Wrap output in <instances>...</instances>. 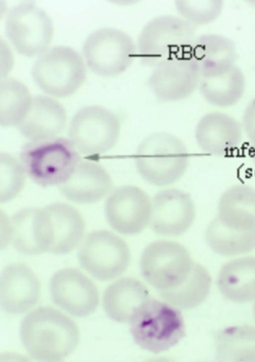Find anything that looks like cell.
Wrapping results in <instances>:
<instances>
[{
	"label": "cell",
	"instance_id": "cell-2",
	"mask_svg": "<svg viewBox=\"0 0 255 362\" xmlns=\"http://www.w3.org/2000/svg\"><path fill=\"white\" fill-rule=\"evenodd\" d=\"M80 161L79 153L70 140L58 137L29 141L20 154L25 174L43 187L64 183Z\"/></svg>",
	"mask_w": 255,
	"mask_h": 362
},
{
	"label": "cell",
	"instance_id": "cell-24",
	"mask_svg": "<svg viewBox=\"0 0 255 362\" xmlns=\"http://www.w3.org/2000/svg\"><path fill=\"white\" fill-rule=\"evenodd\" d=\"M218 284L227 298L238 302L255 300V256H241L221 267Z\"/></svg>",
	"mask_w": 255,
	"mask_h": 362
},
{
	"label": "cell",
	"instance_id": "cell-23",
	"mask_svg": "<svg viewBox=\"0 0 255 362\" xmlns=\"http://www.w3.org/2000/svg\"><path fill=\"white\" fill-rule=\"evenodd\" d=\"M150 298L146 287L132 278H122L109 285L103 297L107 315L120 323L129 322L134 310Z\"/></svg>",
	"mask_w": 255,
	"mask_h": 362
},
{
	"label": "cell",
	"instance_id": "cell-18",
	"mask_svg": "<svg viewBox=\"0 0 255 362\" xmlns=\"http://www.w3.org/2000/svg\"><path fill=\"white\" fill-rule=\"evenodd\" d=\"M10 217L11 243L18 252L28 255L49 252L52 232L44 208H24Z\"/></svg>",
	"mask_w": 255,
	"mask_h": 362
},
{
	"label": "cell",
	"instance_id": "cell-22",
	"mask_svg": "<svg viewBox=\"0 0 255 362\" xmlns=\"http://www.w3.org/2000/svg\"><path fill=\"white\" fill-rule=\"evenodd\" d=\"M215 217L232 229L255 228V187L243 183L228 187L219 198Z\"/></svg>",
	"mask_w": 255,
	"mask_h": 362
},
{
	"label": "cell",
	"instance_id": "cell-12",
	"mask_svg": "<svg viewBox=\"0 0 255 362\" xmlns=\"http://www.w3.org/2000/svg\"><path fill=\"white\" fill-rule=\"evenodd\" d=\"M105 211L107 220L114 229L123 234L134 235L142 231L149 222L151 205L141 189L126 185L111 193Z\"/></svg>",
	"mask_w": 255,
	"mask_h": 362
},
{
	"label": "cell",
	"instance_id": "cell-9",
	"mask_svg": "<svg viewBox=\"0 0 255 362\" xmlns=\"http://www.w3.org/2000/svg\"><path fill=\"white\" fill-rule=\"evenodd\" d=\"M120 131L118 117L99 106L79 110L69 127V140L79 153L86 155L104 154L116 143Z\"/></svg>",
	"mask_w": 255,
	"mask_h": 362
},
{
	"label": "cell",
	"instance_id": "cell-7",
	"mask_svg": "<svg viewBox=\"0 0 255 362\" xmlns=\"http://www.w3.org/2000/svg\"><path fill=\"white\" fill-rule=\"evenodd\" d=\"M80 264L89 274L100 281L121 275L128 268L130 252L127 243L113 232L95 230L82 240L78 253Z\"/></svg>",
	"mask_w": 255,
	"mask_h": 362
},
{
	"label": "cell",
	"instance_id": "cell-6",
	"mask_svg": "<svg viewBox=\"0 0 255 362\" xmlns=\"http://www.w3.org/2000/svg\"><path fill=\"white\" fill-rule=\"evenodd\" d=\"M194 262L187 249L172 241H154L143 250L140 261L142 276L158 292L182 284L189 276Z\"/></svg>",
	"mask_w": 255,
	"mask_h": 362
},
{
	"label": "cell",
	"instance_id": "cell-3",
	"mask_svg": "<svg viewBox=\"0 0 255 362\" xmlns=\"http://www.w3.org/2000/svg\"><path fill=\"white\" fill-rule=\"evenodd\" d=\"M130 331L135 343L158 354L177 345L186 335L180 311L170 304L149 298L134 311Z\"/></svg>",
	"mask_w": 255,
	"mask_h": 362
},
{
	"label": "cell",
	"instance_id": "cell-34",
	"mask_svg": "<svg viewBox=\"0 0 255 362\" xmlns=\"http://www.w3.org/2000/svg\"><path fill=\"white\" fill-rule=\"evenodd\" d=\"M0 248L6 247L11 243V227L10 217L0 212Z\"/></svg>",
	"mask_w": 255,
	"mask_h": 362
},
{
	"label": "cell",
	"instance_id": "cell-11",
	"mask_svg": "<svg viewBox=\"0 0 255 362\" xmlns=\"http://www.w3.org/2000/svg\"><path fill=\"white\" fill-rule=\"evenodd\" d=\"M83 53L89 67L103 76H113L124 72L135 53L131 39L123 31L112 28L95 30L86 39Z\"/></svg>",
	"mask_w": 255,
	"mask_h": 362
},
{
	"label": "cell",
	"instance_id": "cell-30",
	"mask_svg": "<svg viewBox=\"0 0 255 362\" xmlns=\"http://www.w3.org/2000/svg\"><path fill=\"white\" fill-rule=\"evenodd\" d=\"M219 357L225 360L255 361V328L233 327L218 337Z\"/></svg>",
	"mask_w": 255,
	"mask_h": 362
},
{
	"label": "cell",
	"instance_id": "cell-8",
	"mask_svg": "<svg viewBox=\"0 0 255 362\" xmlns=\"http://www.w3.org/2000/svg\"><path fill=\"white\" fill-rule=\"evenodd\" d=\"M5 31L19 53L32 57L46 51L52 38L54 26L44 9L33 2L25 1L9 10Z\"/></svg>",
	"mask_w": 255,
	"mask_h": 362
},
{
	"label": "cell",
	"instance_id": "cell-27",
	"mask_svg": "<svg viewBox=\"0 0 255 362\" xmlns=\"http://www.w3.org/2000/svg\"><path fill=\"white\" fill-rule=\"evenodd\" d=\"M200 89L204 98L211 104L227 108L239 102L245 92V81L236 66L217 76L201 78Z\"/></svg>",
	"mask_w": 255,
	"mask_h": 362
},
{
	"label": "cell",
	"instance_id": "cell-4",
	"mask_svg": "<svg viewBox=\"0 0 255 362\" xmlns=\"http://www.w3.org/2000/svg\"><path fill=\"white\" fill-rule=\"evenodd\" d=\"M188 154L184 143L167 133H155L145 138L135 155L137 169L147 182L157 186L172 184L185 173Z\"/></svg>",
	"mask_w": 255,
	"mask_h": 362
},
{
	"label": "cell",
	"instance_id": "cell-5",
	"mask_svg": "<svg viewBox=\"0 0 255 362\" xmlns=\"http://www.w3.org/2000/svg\"><path fill=\"white\" fill-rule=\"evenodd\" d=\"M31 74L44 92L65 97L82 85L86 78V69L77 51L69 47L58 46L41 54L32 66Z\"/></svg>",
	"mask_w": 255,
	"mask_h": 362
},
{
	"label": "cell",
	"instance_id": "cell-33",
	"mask_svg": "<svg viewBox=\"0 0 255 362\" xmlns=\"http://www.w3.org/2000/svg\"><path fill=\"white\" fill-rule=\"evenodd\" d=\"M241 122L247 140L250 157L255 165V98L247 105Z\"/></svg>",
	"mask_w": 255,
	"mask_h": 362
},
{
	"label": "cell",
	"instance_id": "cell-29",
	"mask_svg": "<svg viewBox=\"0 0 255 362\" xmlns=\"http://www.w3.org/2000/svg\"><path fill=\"white\" fill-rule=\"evenodd\" d=\"M32 99L26 86L19 81L6 78L0 83V125L18 126L27 114Z\"/></svg>",
	"mask_w": 255,
	"mask_h": 362
},
{
	"label": "cell",
	"instance_id": "cell-32",
	"mask_svg": "<svg viewBox=\"0 0 255 362\" xmlns=\"http://www.w3.org/2000/svg\"><path fill=\"white\" fill-rule=\"evenodd\" d=\"M222 3L220 0H180L177 1L176 6L187 21L204 24L211 22L219 15Z\"/></svg>",
	"mask_w": 255,
	"mask_h": 362
},
{
	"label": "cell",
	"instance_id": "cell-28",
	"mask_svg": "<svg viewBox=\"0 0 255 362\" xmlns=\"http://www.w3.org/2000/svg\"><path fill=\"white\" fill-rule=\"evenodd\" d=\"M211 278L208 271L194 262L186 280L177 288L158 292L162 298L172 305L184 310L194 308L201 304L210 291Z\"/></svg>",
	"mask_w": 255,
	"mask_h": 362
},
{
	"label": "cell",
	"instance_id": "cell-16",
	"mask_svg": "<svg viewBox=\"0 0 255 362\" xmlns=\"http://www.w3.org/2000/svg\"><path fill=\"white\" fill-rule=\"evenodd\" d=\"M244 132L241 121L221 111L209 112L198 122L195 137L200 149L216 157L230 156L243 142Z\"/></svg>",
	"mask_w": 255,
	"mask_h": 362
},
{
	"label": "cell",
	"instance_id": "cell-10",
	"mask_svg": "<svg viewBox=\"0 0 255 362\" xmlns=\"http://www.w3.org/2000/svg\"><path fill=\"white\" fill-rule=\"evenodd\" d=\"M193 28L189 22L163 16L150 22L139 40L140 57L146 64L157 65L190 50Z\"/></svg>",
	"mask_w": 255,
	"mask_h": 362
},
{
	"label": "cell",
	"instance_id": "cell-20",
	"mask_svg": "<svg viewBox=\"0 0 255 362\" xmlns=\"http://www.w3.org/2000/svg\"><path fill=\"white\" fill-rule=\"evenodd\" d=\"M66 124L63 106L52 98L39 95L32 98L27 114L17 127L29 141H38L57 137Z\"/></svg>",
	"mask_w": 255,
	"mask_h": 362
},
{
	"label": "cell",
	"instance_id": "cell-14",
	"mask_svg": "<svg viewBox=\"0 0 255 362\" xmlns=\"http://www.w3.org/2000/svg\"><path fill=\"white\" fill-rule=\"evenodd\" d=\"M199 78V68L191 49L157 65L149 84L158 99L174 101L190 95Z\"/></svg>",
	"mask_w": 255,
	"mask_h": 362
},
{
	"label": "cell",
	"instance_id": "cell-25",
	"mask_svg": "<svg viewBox=\"0 0 255 362\" xmlns=\"http://www.w3.org/2000/svg\"><path fill=\"white\" fill-rule=\"evenodd\" d=\"M200 76L207 77L224 72L234 66L235 48L228 39L217 35L201 37L192 49Z\"/></svg>",
	"mask_w": 255,
	"mask_h": 362
},
{
	"label": "cell",
	"instance_id": "cell-17",
	"mask_svg": "<svg viewBox=\"0 0 255 362\" xmlns=\"http://www.w3.org/2000/svg\"><path fill=\"white\" fill-rule=\"evenodd\" d=\"M40 290L35 274L24 264L11 263L1 273L0 305L8 313L19 314L33 307L39 299Z\"/></svg>",
	"mask_w": 255,
	"mask_h": 362
},
{
	"label": "cell",
	"instance_id": "cell-15",
	"mask_svg": "<svg viewBox=\"0 0 255 362\" xmlns=\"http://www.w3.org/2000/svg\"><path fill=\"white\" fill-rule=\"evenodd\" d=\"M195 217V208L189 194L171 188L159 191L151 204V227L156 233L178 236L185 232Z\"/></svg>",
	"mask_w": 255,
	"mask_h": 362
},
{
	"label": "cell",
	"instance_id": "cell-21",
	"mask_svg": "<svg viewBox=\"0 0 255 362\" xmlns=\"http://www.w3.org/2000/svg\"><path fill=\"white\" fill-rule=\"evenodd\" d=\"M49 217L52 243L49 252L63 255L73 251L81 243L85 224L79 212L69 204L57 202L43 207Z\"/></svg>",
	"mask_w": 255,
	"mask_h": 362
},
{
	"label": "cell",
	"instance_id": "cell-31",
	"mask_svg": "<svg viewBox=\"0 0 255 362\" xmlns=\"http://www.w3.org/2000/svg\"><path fill=\"white\" fill-rule=\"evenodd\" d=\"M25 173L20 162L6 153L0 154V202L16 197L22 189Z\"/></svg>",
	"mask_w": 255,
	"mask_h": 362
},
{
	"label": "cell",
	"instance_id": "cell-35",
	"mask_svg": "<svg viewBox=\"0 0 255 362\" xmlns=\"http://www.w3.org/2000/svg\"><path fill=\"white\" fill-rule=\"evenodd\" d=\"M253 310H254V316H255V304H254V309H253Z\"/></svg>",
	"mask_w": 255,
	"mask_h": 362
},
{
	"label": "cell",
	"instance_id": "cell-1",
	"mask_svg": "<svg viewBox=\"0 0 255 362\" xmlns=\"http://www.w3.org/2000/svg\"><path fill=\"white\" fill-rule=\"evenodd\" d=\"M22 344L33 359L61 361L73 353L79 341L74 322L60 311L42 307L27 314L20 327Z\"/></svg>",
	"mask_w": 255,
	"mask_h": 362
},
{
	"label": "cell",
	"instance_id": "cell-13",
	"mask_svg": "<svg viewBox=\"0 0 255 362\" xmlns=\"http://www.w3.org/2000/svg\"><path fill=\"white\" fill-rule=\"evenodd\" d=\"M49 291L54 303L75 317L89 316L99 304L95 284L76 269L67 268L55 273L50 281Z\"/></svg>",
	"mask_w": 255,
	"mask_h": 362
},
{
	"label": "cell",
	"instance_id": "cell-19",
	"mask_svg": "<svg viewBox=\"0 0 255 362\" xmlns=\"http://www.w3.org/2000/svg\"><path fill=\"white\" fill-rule=\"evenodd\" d=\"M111 178L103 167L87 161H80L70 178L59 185L69 200L78 204H91L104 198L110 191Z\"/></svg>",
	"mask_w": 255,
	"mask_h": 362
},
{
	"label": "cell",
	"instance_id": "cell-26",
	"mask_svg": "<svg viewBox=\"0 0 255 362\" xmlns=\"http://www.w3.org/2000/svg\"><path fill=\"white\" fill-rule=\"evenodd\" d=\"M205 238L212 250L224 256L239 257L255 250V228L232 229L222 224L216 217L207 226Z\"/></svg>",
	"mask_w": 255,
	"mask_h": 362
}]
</instances>
